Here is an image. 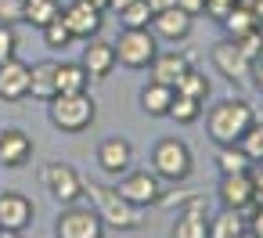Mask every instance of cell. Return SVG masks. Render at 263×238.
Instances as JSON below:
<instances>
[{"instance_id":"6da1fadb","label":"cell","mask_w":263,"mask_h":238,"mask_svg":"<svg viewBox=\"0 0 263 238\" xmlns=\"http://www.w3.org/2000/svg\"><path fill=\"white\" fill-rule=\"evenodd\" d=\"M83 195H90V209L101 216L105 227H119V231H137L144 224L141 206L126 202L119 195V188H105V184H87Z\"/></svg>"},{"instance_id":"7a4b0ae2","label":"cell","mask_w":263,"mask_h":238,"mask_svg":"<svg viewBox=\"0 0 263 238\" xmlns=\"http://www.w3.org/2000/svg\"><path fill=\"white\" fill-rule=\"evenodd\" d=\"M252 108H249V101H241V98H231V101H220L213 112H209V119H205V130H209V137L223 148V144H238L241 141V134L252 126Z\"/></svg>"},{"instance_id":"3957f363","label":"cell","mask_w":263,"mask_h":238,"mask_svg":"<svg viewBox=\"0 0 263 238\" xmlns=\"http://www.w3.org/2000/svg\"><path fill=\"white\" fill-rule=\"evenodd\" d=\"M47 116H51V123L62 134H80V130H87L94 123L98 105H94V98L87 90H80V94H54L47 101Z\"/></svg>"},{"instance_id":"277c9868","label":"cell","mask_w":263,"mask_h":238,"mask_svg":"<svg viewBox=\"0 0 263 238\" xmlns=\"http://www.w3.org/2000/svg\"><path fill=\"white\" fill-rule=\"evenodd\" d=\"M191 148L184 144V141H177V137H166V141H159L155 144V152H152V170L162 177V180H170V184H180V180H187L191 177Z\"/></svg>"},{"instance_id":"5b68a950","label":"cell","mask_w":263,"mask_h":238,"mask_svg":"<svg viewBox=\"0 0 263 238\" xmlns=\"http://www.w3.org/2000/svg\"><path fill=\"white\" fill-rule=\"evenodd\" d=\"M112 47H116V65H123V69H148L152 58L159 54L155 36L148 29H123V36Z\"/></svg>"},{"instance_id":"8992f818","label":"cell","mask_w":263,"mask_h":238,"mask_svg":"<svg viewBox=\"0 0 263 238\" xmlns=\"http://www.w3.org/2000/svg\"><path fill=\"white\" fill-rule=\"evenodd\" d=\"M54 231H58V238H105L101 216H98L90 206H76V202H69V206L62 209Z\"/></svg>"},{"instance_id":"52a82bcc","label":"cell","mask_w":263,"mask_h":238,"mask_svg":"<svg viewBox=\"0 0 263 238\" xmlns=\"http://www.w3.org/2000/svg\"><path fill=\"white\" fill-rule=\"evenodd\" d=\"M40 180L47 184V191H51L62 206L83 198V188H87L83 177H80L69 162H47V166H40Z\"/></svg>"},{"instance_id":"ba28073f","label":"cell","mask_w":263,"mask_h":238,"mask_svg":"<svg viewBox=\"0 0 263 238\" xmlns=\"http://www.w3.org/2000/svg\"><path fill=\"white\" fill-rule=\"evenodd\" d=\"M119 195L134 206H152V202L162 198V177L148 173V170H134L119 180Z\"/></svg>"},{"instance_id":"9c48e42d","label":"cell","mask_w":263,"mask_h":238,"mask_svg":"<svg viewBox=\"0 0 263 238\" xmlns=\"http://www.w3.org/2000/svg\"><path fill=\"white\" fill-rule=\"evenodd\" d=\"M62 22L69 26V33H72V40L80 36V40H90V36H98L101 33V8H94V4H83V0H72L69 8H62Z\"/></svg>"},{"instance_id":"30bf717a","label":"cell","mask_w":263,"mask_h":238,"mask_svg":"<svg viewBox=\"0 0 263 238\" xmlns=\"http://www.w3.org/2000/svg\"><path fill=\"white\" fill-rule=\"evenodd\" d=\"M33 202L18 191H4L0 195V231H26L33 224Z\"/></svg>"},{"instance_id":"8fae6325","label":"cell","mask_w":263,"mask_h":238,"mask_svg":"<svg viewBox=\"0 0 263 238\" xmlns=\"http://www.w3.org/2000/svg\"><path fill=\"white\" fill-rule=\"evenodd\" d=\"M252 191H256L252 170H249V173H223V180H220V202H223L227 209L249 213V209H252Z\"/></svg>"},{"instance_id":"7c38bea8","label":"cell","mask_w":263,"mask_h":238,"mask_svg":"<svg viewBox=\"0 0 263 238\" xmlns=\"http://www.w3.org/2000/svg\"><path fill=\"white\" fill-rule=\"evenodd\" d=\"M130 162H134V144H130L126 137H105V141L98 144V166H101L105 173L119 177V173L130 170Z\"/></svg>"},{"instance_id":"4fadbf2b","label":"cell","mask_w":263,"mask_h":238,"mask_svg":"<svg viewBox=\"0 0 263 238\" xmlns=\"http://www.w3.org/2000/svg\"><path fill=\"white\" fill-rule=\"evenodd\" d=\"M29 159H33V141H29L26 130H15V126L0 130V162L11 166V170H18Z\"/></svg>"},{"instance_id":"5bb4252c","label":"cell","mask_w":263,"mask_h":238,"mask_svg":"<svg viewBox=\"0 0 263 238\" xmlns=\"http://www.w3.org/2000/svg\"><path fill=\"white\" fill-rule=\"evenodd\" d=\"M213 65H216L227 80H234V83H241V80L249 76V69H252V62L238 51L234 40H220V44L213 47Z\"/></svg>"},{"instance_id":"9a60e30c","label":"cell","mask_w":263,"mask_h":238,"mask_svg":"<svg viewBox=\"0 0 263 238\" xmlns=\"http://www.w3.org/2000/svg\"><path fill=\"white\" fill-rule=\"evenodd\" d=\"M0 98L4 101L29 98V65H22L18 58H8L0 65Z\"/></svg>"},{"instance_id":"2e32d148","label":"cell","mask_w":263,"mask_h":238,"mask_svg":"<svg viewBox=\"0 0 263 238\" xmlns=\"http://www.w3.org/2000/svg\"><path fill=\"white\" fill-rule=\"evenodd\" d=\"M83 69L94 76V80H105L112 69H116V47L108 44V40H87V47H83Z\"/></svg>"},{"instance_id":"e0dca14e","label":"cell","mask_w":263,"mask_h":238,"mask_svg":"<svg viewBox=\"0 0 263 238\" xmlns=\"http://www.w3.org/2000/svg\"><path fill=\"white\" fill-rule=\"evenodd\" d=\"M191 15L187 11H180V8H166V11H159V15H152V29H155V36H162V40H184L187 33H191Z\"/></svg>"},{"instance_id":"ac0fdd59","label":"cell","mask_w":263,"mask_h":238,"mask_svg":"<svg viewBox=\"0 0 263 238\" xmlns=\"http://www.w3.org/2000/svg\"><path fill=\"white\" fill-rule=\"evenodd\" d=\"M148 69H152V80H155V83H166V87H173V90H177L180 76H184L191 65H187V58H184V54H177V51H173V54H155Z\"/></svg>"},{"instance_id":"d6986e66","label":"cell","mask_w":263,"mask_h":238,"mask_svg":"<svg viewBox=\"0 0 263 238\" xmlns=\"http://www.w3.org/2000/svg\"><path fill=\"white\" fill-rule=\"evenodd\" d=\"M87 83H90V72L83 69V62H62L54 72L58 94H80V90H87Z\"/></svg>"},{"instance_id":"ffe728a7","label":"cell","mask_w":263,"mask_h":238,"mask_svg":"<svg viewBox=\"0 0 263 238\" xmlns=\"http://www.w3.org/2000/svg\"><path fill=\"white\" fill-rule=\"evenodd\" d=\"M54 72H58V62H36L29 65V94L36 101H51L58 90H54Z\"/></svg>"},{"instance_id":"44dd1931","label":"cell","mask_w":263,"mask_h":238,"mask_svg":"<svg viewBox=\"0 0 263 238\" xmlns=\"http://www.w3.org/2000/svg\"><path fill=\"white\" fill-rule=\"evenodd\" d=\"M173 87H166V83H148L144 90H141V108L148 112V116H166L170 112V101H173Z\"/></svg>"},{"instance_id":"7402d4cb","label":"cell","mask_w":263,"mask_h":238,"mask_svg":"<svg viewBox=\"0 0 263 238\" xmlns=\"http://www.w3.org/2000/svg\"><path fill=\"white\" fill-rule=\"evenodd\" d=\"M245 231V213L241 209H223L216 220H209V238H234Z\"/></svg>"},{"instance_id":"603a6c76","label":"cell","mask_w":263,"mask_h":238,"mask_svg":"<svg viewBox=\"0 0 263 238\" xmlns=\"http://www.w3.org/2000/svg\"><path fill=\"white\" fill-rule=\"evenodd\" d=\"M54 19H62V4H58V0H26V22L29 26L44 29Z\"/></svg>"},{"instance_id":"cb8c5ba5","label":"cell","mask_w":263,"mask_h":238,"mask_svg":"<svg viewBox=\"0 0 263 238\" xmlns=\"http://www.w3.org/2000/svg\"><path fill=\"white\" fill-rule=\"evenodd\" d=\"M216 166H220V173H249L252 170V159L238 144H223L220 155H216Z\"/></svg>"},{"instance_id":"d4e9b609","label":"cell","mask_w":263,"mask_h":238,"mask_svg":"<svg viewBox=\"0 0 263 238\" xmlns=\"http://www.w3.org/2000/svg\"><path fill=\"white\" fill-rule=\"evenodd\" d=\"M198 112H202V101H198V98H187V94L177 90L173 101H170V112H166V116H173L177 123H195Z\"/></svg>"},{"instance_id":"484cf974","label":"cell","mask_w":263,"mask_h":238,"mask_svg":"<svg viewBox=\"0 0 263 238\" xmlns=\"http://www.w3.org/2000/svg\"><path fill=\"white\" fill-rule=\"evenodd\" d=\"M173 238H209V216H187L180 213L173 224Z\"/></svg>"},{"instance_id":"4316f807","label":"cell","mask_w":263,"mask_h":238,"mask_svg":"<svg viewBox=\"0 0 263 238\" xmlns=\"http://www.w3.org/2000/svg\"><path fill=\"white\" fill-rule=\"evenodd\" d=\"M119 22H123V29H148L152 26V8L144 0H134V4H126L119 11Z\"/></svg>"},{"instance_id":"83f0119b","label":"cell","mask_w":263,"mask_h":238,"mask_svg":"<svg viewBox=\"0 0 263 238\" xmlns=\"http://www.w3.org/2000/svg\"><path fill=\"white\" fill-rule=\"evenodd\" d=\"M223 29L231 33V40H238V36L252 33V29H259V19H256L252 11H241V8H234V11L223 19Z\"/></svg>"},{"instance_id":"f1b7e54d","label":"cell","mask_w":263,"mask_h":238,"mask_svg":"<svg viewBox=\"0 0 263 238\" xmlns=\"http://www.w3.org/2000/svg\"><path fill=\"white\" fill-rule=\"evenodd\" d=\"M238 148H241V152H245L252 162H263V123H256V119H252V126L241 134Z\"/></svg>"},{"instance_id":"f546056e","label":"cell","mask_w":263,"mask_h":238,"mask_svg":"<svg viewBox=\"0 0 263 238\" xmlns=\"http://www.w3.org/2000/svg\"><path fill=\"white\" fill-rule=\"evenodd\" d=\"M177 90L180 94H187V98H205L209 94V80H205V72H198V69H187L184 76H180V83H177Z\"/></svg>"},{"instance_id":"4dcf8cb0","label":"cell","mask_w":263,"mask_h":238,"mask_svg":"<svg viewBox=\"0 0 263 238\" xmlns=\"http://www.w3.org/2000/svg\"><path fill=\"white\" fill-rule=\"evenodd\" d=\"M44 44H47L51 51H62V47H69V44H72V33H69V26H65L62 19L47 22V26H44Z\"/></svg>"},{"instance_id":"1f68e13d","label":"cell","mask_w":263,"mask_h":238,"mask_svg":"<svg viewBox=\"0 0 263 238\" xmlns=\"http://www.w3.org/2000/svg\"><path fill=\"white\" fill-rule=\"evenodd\" d=\"M234 44H238V51H241V54H245V58H249L252 65H256V62L263 58V33H259V29H252V33L238 36Z\"/></svg>"},{"instance_id":"d6a6232c","label":"cell","mask_w":263,"mask_h":238,"mask_svg":"<svg viewBox=\"0 0 263 238\" xmlns=\"http://www.w3.org/2000/svg\"><path fill=\"white\" fill-rule=\"evenodd\" d=\"M26 22V0H0V26H18Z\"/></svg>"},{"instance_id":"836d02e7","label":"cell","mask_w":263,"mask_h":238,"mask_svg":"<svg viewBox=\"0 0 263 238\" xmlns=\"http://www.w3.org/2000/svg\"><path fill=\"white\" fill-rule=\"evenodd\" d=\"M15 51H18L15 29H11V26H0V65H4L8 58H15Z\"/></svg>"},{"instance_id":"e575fe53","label":"cell","mask_w":263,"mask_h":238,"mask_svg":"<svg viewBox=\"0 0 263 238\" xmlns=\"http://www.w3.org/2000/svg\"><path fill=\"white\" fill-rule=\"evenodd\" d=\"M231 11H234V0H205V15L216 22H223Z\"/></svg>"},{"instance_id":"d590c367","label":"cell","mask_w":263,"mask_h":238,"mask_svg":"<svg viewBox=\"0 0 263 238\" xmlns=\"http://www.w3.org/2000/svg\"><path fill=\"white\" fill-rule=\"evenodd\" d=\"M245 227H249L256 238H263V206H252V209H249V216H245Z\"/></svg>"},{"instance_id":"8d00e7d4","label":"cell","mask_w":263,"mask_h":238,"mask_svg":"<svg viewBox=\"0 0 263 238\" xmlns=\"http://www.w3.org/2000/svg\"><path fill=\"white\" fill-rule=\"evenodd\" d=\"M177 8L195 19V15H205V0H177Z\"/></svg>"},{"instance_id":"74e56055","label":"cell","mask_w":263,"mask_h":238,"mask_svg":"<svg viewBox=\"0 0 263 238\" xmlns=\"http://www.w3.org/2000/svg\"><path fill=\"white\" fill-rule=\"evenodd\" d=\"M252 184H256V191H252V206H263V170L252 173Z\"/></svg>"},{"instance_id":"f35d334b","label":"cell","mask_w":263,"mask_h":238,"mask_svg":"<svg viewBox=\"0 0 263 238\" xmlns=\"http://www.w3.org/2000/svg\"><path fill=\"white\" fill-rule=\"evenodd\" d=\"M144 4L152 8V15H159V11H166V8H177V0H144Z\"/></svg>"},{"instance_id":"ab89813d","label":"cell","mask_w":263,"mask_h":238,"mask_svg":"<svg viewBox=\"0 0 263 238\" xmlns=\"http://www.w3.org/2000/svg\"><path fill=\"white\" fill-rule=\"evenodd\" d=\"M252 80H256V87L263 90V58H259V62L252 65Z\"/></svg>"},{"instance_id":"60d3db41","label":"cell","mask_w":263,"mask_h":238,"mask_svg":"<svg viewBox=\"0 0 263 238\" xmlns=\"http://www.w3.org/2000/svg\"><path fill=\"white\" fill-rule=\"evenodd\" d=\"M126 4H134V0H108V8H112V11H116V15H119V11H123V8H126Z\"/></svg>"},{"instance_id":"b9f144b4","label":"cell","mask_w":263,"mask_h":238,"mask_svg":"<svg viewBox=\"0 0 263 238\" xmlns=\"http://www.w3.org/2000/svg\"><path fill=\"white\" fill-rule=\"evenodd\" d=\"M0 238H26V231H0Z\"/></svg>"},{"instance_id":"7bdbcfd3","label":"cell","mask_w":263,"mask_h":238,"mask_svg":"<svg viewBox=\"0 0 263 238\" xmlns=\"http://www.w3.org/2000/svg\"><path fill=\"white\" fill-rule=\"evenodd\" d=\"M83 4H94V8H101V11H108V0H83Z\"/></svg>"},{"instance_id":"ee69618b","label":"cell","mask_w":263,"mask_h":238,"mask_svg":"<svg viewBox=\"0 0 263 238\" xmlns=\"http://www.w3.org/2000/svg\"><path fill=\"white\" fill-rule=\"evenodd\" d=\"M256 19H259V26H263V0H256Z\"/></svg>"},{"instance_id":"f6af8a7d","label":"cell","mask_w":263,"mask_h":238,"mask_svg":"<svg viewBox=\"0 0 263 238\" xmlns=\"http://www.w3.org/2000/svg\"><path fill=\"white\" fill-rule=\"evenodd\" d=\"M234 238H256V234H252V231L245 227V231H241V234H234Z\"/></svg>"}]
</instances>
